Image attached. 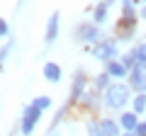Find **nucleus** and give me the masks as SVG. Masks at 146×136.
<instances>
[{"instance_id": "nucleus-11", "label": "nucleus", "mask_w": 146, "mask_h": 136, "mask_svg": "<svg viewBox=\"0 0 146 136\" xmlns=\"http://www.w3.org/2000/svg\"><path fill=\"white\" fill-rule=\"evenodd\" d=\"M32 105H34L39 112H44V110H49V107H51V97H46V95H39V97L32 100Z\"/></svg>"}, {"instance_id": "nucleus-18", "label": "nucleus", "mask_w": 146, "mask_h": 136, "mask_svg": "<svg viewBox=\"0 0 146 136\" xmlns=\"http://www.w3.org/2000/svg\"><path fill=\"white\" fill-rule=\"evenodd\" d=\"M5 34H7V22L0 17V37H5Z\"/></svg>"}, {"instance_id": "nucleus-20", "label": "nucleus", "mask_w": 146, "mask_h": 136, "mask_svg": "<svg viewBox=\"0 0 146 136\" xmlns=\"http://www.w3.org/2000/svg\"><path fill=\"white\" fill-rule=\"evenodd\" d=\"M144 92H146V85H144Z\"/></svg>"}, {"instance_id": "nucleus-9", "label": "nucleus", "mask_w": 146, "mask_h": 136, "mask_svg": "<svg viewBox=\"0 0 146 136\" xmlns=\"http://www.w3.org/2000/svg\"><path fill=\"white\" fill-rule=\"evenodd\" d=\"M131 107H134V114H144L146 112V92H139L134 100H131Z\"/></svg>"}, {"instance_id": "nucleus-17", "label": "nucleus", "mask_w": 146, "mask_h": 136, "mask_svg": "<svg viewBox=\"0 0 146 136\" xmlns=\"http://www.w3.org/2000/svg\"><path fill=\"white\" fill-rule=\"evenodd\" d=\"M134 134H136V136H146V121H139V126H136Z\"/></svg>"}, {"instance_id": "nucleus-4", "label": "nucleus", "mask_w": 146, "mask_h": 136, "mask_svg": "<svg viewBox=\"0 0 146 136\" xmlns=\"http://www.w3.org/2000/svg\"><path fill=\"white\" fill-rule=\"evenodd\" d=\"M117 53V42H112V39H110V42H100V46L95 49V56L98 58H112Z\"/></svg>"}, {"instance_id": "nucleus-14", "label": "nucleus", "mask_w": 146, "mask_h": 136, "mask_svg": "<svg viewBox=\"0 0 146 136\" xmlns=\"http://www.w3.org/2000/svg\"><path fill=\"white\" fill-rule=\"evenodd\" d=\"M80 34L85 37V42H95V39H98V29H95V27H88V24L80 29Z\"/></svg>"}, {"instance_id": "nucleus-1", "label": "nucleus", "mask_w": 146, "mask_h": 136, "mask_svg": "<svg viewBox=\"0 0 146 136\" xmlns=\"http://www.w3.org/2000/svg\"><path fill=\"white\" fill-rule=\"evenodd\" d=\"M129 100H134V97H131V88L127 83L107 85V90H105V105H107L110 110H122Z\"/></svg>"}, {"instance_id": "nucleus-6", "label": "nucleus", "mask_w": 146, "mask_h": 136, "mask_svg": "<svg viewBox=\"0 0 146 136\" xmlns=\"http://www.w3.org/2000/svg\"><path fill=\"white\" fill-rule=\"evenodd\" d=\"M100 131H102V136H119V121L115 119H100Z\"/></svg>"}, {"instance_id": "nucleus-12", "label": "nucleus", "mask_w": 146, "mask_h": 136, "mask_svg": "<svg viewBox=\"0 0 146 136\" xmlns=\"http://www.w3.org/2000/svg\"><path fill=\"white\" fill-rule=\"evenodd\" d=\"M134 58H136V66H144L146 68V42L139 44V46L134 49Z\"/></svg>"}, {"instance_id": "nucleus-21", "label": "nucleus", "mask_w": 146, "mask_h": 136, "mask_svg": "<svg viewBox=\"0 0 146 136\" xmlns=\"http://www.w3.org/2000/svg\"><path fill=\"white\" fill-rule=\"evenodd\" d=\"M144 3H146V0H144Z\"/></svg>"}, {"instance_id": "nucleus-5", "label": "nucleus", "mask_w": 146, "mask_h": 136, "mask_svg": "<svg viewBox=\"0 0 146 136\" xmlns=\"http://www.w3.org/2000/svg\"><path fill=\"white\" fill-rule=\"evenodd\" d=\"M61 66L58 63H54V61H49V63H44V78L49 80V83H61Z\"/></svg>"}, {"instance_id": "nucleus-7", "label": "nucleus", "mask_w": 146, "mask_h": 136, "mask_svg": "<svg viewBox=\"0 0 146 136\" xmlns=\"http://www.w3.org/2000/svg\"><path fill=\"white\" fill-rule=\"evenodd\" d=\"M127 73H129V71L124 68L122 61H110L107 63V75H110V78H124Z\"/></svg>"}, {"instance_id": "nucleus-3", "label": "nucleus", "mask_w": 146, "mask_h": 136, "mask_svg": "<svg viewBox=\"0 0 146 136\" xmlns=\"http://www.w3.org/2000/svg\"><path fill=\"white\" fill-rule=\"evenodd\" d=\"M139 114H134V112H122L119 114V129L124 131V134H134L136 126H139Z\"/></svg>"}, {"instance_id": "nucleus-15", "label": "nucleus", "mask_w": 146, "mask_h": 136, "mask_svg": "<svg viewBox=\"0 0 146 136\" xmlns=\"http://www.w3.org/2000/svg\"><path fill=\"white\" fill-rule=\"evenodd\" d=\"M88 134H90V136H102V131H100V124H98V121H90V124H88Z\"/></svg>"}, {"instance_id": "nucleus-19", "label": "nucleus", "mask_w": 146, "mask_h": 136, "mask_svg": "<svg viewBox=\"0 0 146 136\" xmlns=\"http://www.w3.org/2000/svg\"><path fill=\"white\" fill-rule=\"evenodd\" d=\"M122 136H136V134H122Z\"/></svg>"}, {"instance_id": "nucleus-10", "label": "nucleus", "mask_w": 146, "mask_h": 136, "mask_svg": "<svg viewBox=\"0 0 146 136\" xmlns=\"http://www.w3.org/2000/svg\"><path fill=\"white\" fill-rule=\"evenodd\" d=\"M107 7H110V3H100V5L95 7V17H93V22H95V24H102V22H105Z\"/></svg>"}, {"instance_id": "nucleus-8", "label": "nucleus", "mask_w": 146, "mask_h": 136, "mask_svg": "<svg viewBox=\"0 0 146 136\" xmlns=\"http://www.w3.org/2000/svg\"><path fill=\"white\" fill-rule=\"evenodd\" d=\"M56 34H58V12H54L51 20H49V24H46V42L51 44L54 39H56Z\"/></svg>"}, {"instance_id": "nucleus-13", "label": "nucleus", "mask_w": 146, "mask_h": 136, "mask_svg": "<svg viewBox=\"0 0 146 136\" xmlns=\"http://www.w3.org/2000/svg\"><path fill=\"white\" fill-rule=\"evenodd\" d=\"M83 88H85V78H83V73H78V75H76V83H73V100L80 97Z\"/></svg>"}, {"instance_id": "nucleus-2", "label": "nucleus", "mask_w": 146, "mask_h": 136, "mask_svg": "<svg viewBox=\"0 0 146 136\" xmlns=\"http://www.w3.org/2000/svg\"><path fill=\"white\" fill-rule=\"evenodd\" d=\"M39 117H42V112L36 110L34 105H29V107L25 110V114H22V126H20L22 136H29L32 131H34V126H36V121H39Z\"/></svg>"}, {"instance_id": "nucleus-16", "label": "nucleus", "mask_w": 146, "mask_h": 136, "mask_svg": "<svg viewBox=\"0 0 146 136\" xmlns=\"http://www.w3.org/2000/svg\"><path fill=\"white\" fill-rule=\"evenodd\" d=\"M107 80H110V75H107V71H105V73H100L98 78H95V85H98V88H105Z\"/></svg>"}]
</instances>
